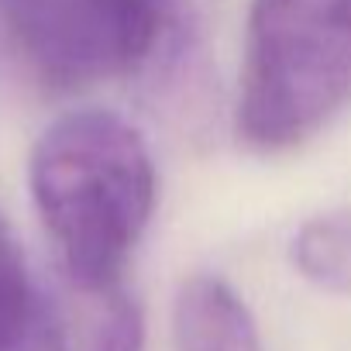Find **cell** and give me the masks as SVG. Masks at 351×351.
<instances>
[{
  "mask_svg": "<svg viewBox=\"0 0 351 351\" xmlns=\"http://www.w3.org/2000/svg\"><path fill=\"white\" fill-rule=\"evenodd\" d=\"M351 100V0H252L238 131L258 152L313 138Z\"/></svg>",
  "mask_w": 351,
  "mask_h": 351,
  "instance_id": "cell-3",
  "label": "cell"
},
{
  "mask_svg": "<svg viewBox=\"0 0 351 351\" xmlns=\"http://www.w3.org/2000/svg\"><path fill=\"white\" fill-rule=\"evenodd\" d=\"M0 351H52V306L0 221Z\"/></svg>",
  "mask_w": 351,
  "mask_h": 351,
  "instance_id": "cell-6",
  "label": "cell"
},
{
  "mask_svg": "<svg viewBox=\"0 0 351 351\" xmlns=\"http://www.w3.org/2000/svg\"><path fill=\"white\" fill-rule=\"evenodd\" d=\"M52 306V351H141L145 317L124 282L59 279Z\"/></svg>",
  "mask_w": 351,
  "mask_h": 351,
  "instance_id": "cell-4",
  "label": "cell"
},
{
  "mask_svg": "<svg viewBox=\"0 0 351 351\" xmlns=\"http://www.w3.org/2000/svg\"><path fill=\"white\" fill-rule=\"evenodd\" d=\"M28 186L59 279L117 282L155 210V162L141 131L100 107L62 114L32 148Z\"/></svg>",
  "mask_w": 351,
  "mask_h": 351,
  "instance_id": "cell-1",
  "label": "cell"
},
{
  "mask_svg": "<svg viewBox=\"0 0 351 351\" xmlns=\"http://www.w3.org/2000/svg\"><path fill=\"white\" fill-rule=\"evenodd\" d=\"M296 272L324 293L351 296V210H327L293 234Z\"/></svg>",
  "mask_w": 351,
  "mask_h": 351,
  "instance_id": "cell-7",
  "label": "cell"
},
{
  "mask_svg": "<svg viewBox=\"0 0 351 351\" xmlns=\"http://www.w3.org/2000/svg\"><path fill=\"white\" fill-rule=\"evenodd\" d=\"M0 18L28 69L56 90L148 76L169 93L200 62V0H0Z\"/></svg>",
  "mask_w": 351,
  "mask_h": 351,
  "instance_id": "cell-2",
  "label": "cell"
},
{
  "mask_svg": "<svg viewBox=\"0 0 351 351\" xmlns=\"http://www.w3.org/2000/svg\"><path fill=\"white\" fill-rule=\"evenodd\" d=\"M176 351H265L248 303L217 276H190L172 300Z\"/></svg>",
  "mask_w": 351,
  "mask_h": 351,
  "instance_id": "cell-5",
  "label": "cell"
}]
</instances>
